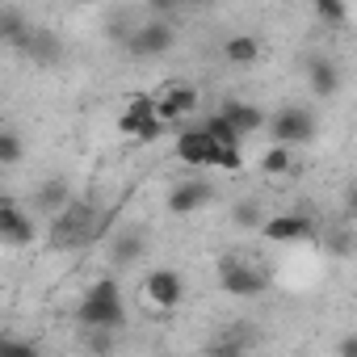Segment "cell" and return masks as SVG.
I'll return each mask as SVG.
<instances>
[{
    "label": "cell",
    "mask_w": 357,
    "mask_h": 357,
    "mask_svg": "<svg viewBox=\"0 0 357 357\" xmlns=\"http://www.w3.org/2000/svg\"><path fill=\"white\" fill-rule=\"evenodd\" d=\"M0 164H5V168L22 164V139H17V130H0Z\"/></svg>",
    "instance_id": "ffe728a7"
},
{
    "label": "cell",
    "mask_w": 357,
    "mask_h": 357,
    "mask_svg": "<svg viewBox=\"0 0 357 357\" xmlns=\"http://www.w3.org/2000/svg\"><path fill=\"white\" fill-rule=\"evenodd\" d=\"M336 357H357V332L340 336V344H336Z\"/></svg>",
    "instance_id": "4316f807"
},
{
    "label": "cell",
    "mask_w": 357,
    "mask_h": 357,
    "mask_svg": "<svg viewBox=\"0 0 357 357\" xmlns=\"http://www.w3.org/2000/svg\"><path fill=\"white\" fill-rule=\"evenodd\" d=\"M0 357H43L34 340H17V336H5L0 340Z\"/></svg>",
    "instance_id": "7402d4cb"
},
{
    "label": "cell",
    "mask_w": 357,
    "mask_h": 357,
    "mask_svg": "<svg viewBox=\"0 0 357 357\" xmlns=\"http://www.w3.org/2000/svg\"><path fill=\"white\" fill-rule=\"evenodd\" d=\"M34 206L43 211V215H63L68 206H72V190H68V181L63 176H51V181H43L38 185V194H34Z\"/></svg>",
    "instance_id": "4fadbf2b"
},
{
    "label": "cell",
    "mask_w": 357,
    "mask_h": 357,
    "mask_svg": "<svg viewBox=\"0 0 357 357\" xmlns=\"http://www.w3.org/2000/svg\"><path fill=\"white\" fill-rule=\"evenodd\" d=\"M219 114L236 126V135H240V139H248V135H257V130H265V126H269L265 109H261V105H252V101H227Z\"/></svg>",
    "instance_id": "30bf717a"
},
{
    "label": "cell",
    "mask_w": 357,
    "mask_h": 357,
    "mask_svg": "<svg viewBox=\"0 0 357 357\" xmlns=\"http://www.w3.org/2000/svg\"><path fill=\"white\" fill-rule=\"evenodd\" d=\"M294 168H298V164H294V151H290V147H278V143L265 147V155H261V172H265V176H290Z\"/></svg>",
    "instance_id": "ac0fdd59"
},
{
    "label": "cell",
    "mask_w": 357,
    "mask_h": 357,
    "mask_svg": "<svg viewBox=\"0 0 357 357\" xmlns=\"http://www.w3.org/2000/svg\"><path fill=\"white\" fill-rule=\"evenodd\" d=\"M147 118H155V93H130V97H126V109H122V118H118V126H122V135H135Z\"/></svg>",
    "instance_id": "9a60e30c"
},
{
    "label": "cell",
    "mask_w": 357,
    "mask_h": 357,
    "mask_svg": "<svg viewBox=\"0 0 357 357\" xmlns=\"http://www.w3.org/2000/svg\"><path fill=\"white\" fill-rule=\"evenodd\" d=\"M30 55H38L43 63H51V59L59 55V43H55V34H47V30H34V38H30Z\"/></svg>",
    "instance_id": "44dd1931"
},
{
    "label": "cell",
    "mask_w": 357,
    "mask_h": 357,
    "mask_svg": "<svg viewBox=\"0 0 357 357\" xmlns=\"http://www.w3.org/2000/svg\"><path fill=\"white\" fill-rule=\"evenodd\" d=\"M307 84H311L315 97H332V93L340 89V72H336V63H332V59H315V63L307 68Z\"/></svg>",
    "instance_id": "2e32d148"
},
{
    "label": "cell",
    "mask_w": 357,
    "mask_h": 357,
    "mask_svg": "<svg viewBox=\"0 0 357 357\" xmlns=\"http://www.w3.org/2000/svg\"><path fill=\"white\" fill-rule=\"evenodd\" d=\"M202 130H206V135H211V139H215L219 147H240V143H244V139L236 135V126H231V122H227V118H223L219 109L202 118Z\"/></svg>",
    "instance_id": "d6986e66"
},
{
    "label": "cell",
    "mask_w": 357,
    "mask_h": 357,
    "mask_svg": "<svg viewBox=\"0 0 357 357\" xmlns=\"http://www.w3.org/2000/svg\"><path fill=\"white\" fill-rule=\"evenodd\" d=\"M269 139L278 147H298V143H311L315 139V114L303 109V105H282L273 118H269Z\"/></svg>",
    "instance_id": "3957f363"
},
{
    "label": "cell",
    "mask_w": 357,
    "mask_h": 357,
    "mask_svg": "<svg viewBox=\"0 0 357 357\" xmlns=\"http://www.w3.org/2000/svg\"><path fill=\"white\" fill-rule=\"evenodd\" d=\"M172 155L181 160V164H190V168H215L219 143L202 130V122H194V126H185L181 135L172 139Z\"/></svg>",
    "instance_id": "5b68a950"
},
{
    "label": "cell",
    "mask_w": 357,
    "mask_h": 357,
    "mask_svg": "<svg viewBox=\"0 0 357 357\" xmlns=\"http://www.w3.org/2000/svg\"><path fill=\"white\" fill-rule=\"evenodd\" d=\"M164 130H168V126H164L160 118H147V122H143V126H139V130H135L130 139H135V143H155V139H160Z\"/></svg>",
    "instance_id": "484cf974"
},
{
    "label": "cell",
    "mask_w": 357,
    "mask_h": 357,
    "mask_svg": "<svg viewBox=\"0 0 357 357\" xmlns=\"http://www.w3.org/2000/svg\"><path fill=\"white\" fill-rule=\"evenodd\" d=\"M215 168H219V172H240V168H244V151H240V147H219Z\"/></svg>",
    "instance_id": "603a6c76"
},
{
    "label": "cell",
    "mask_w": 357,
    "mask_h": 357,
    "mask_svg": "<svg viewBox=\"0 0 357 357\" xmlns=\"http://www.w3.org/2000/svg\"><path fill=\"white\" fill-rule=\"evenodd\" d=\"M76 319H80L89 332H109V336H114V332L126 324V303H122L118 282H114V278L93 282V286L84 290L80 307H76Z\"/></svg>",
    "instance_id": "6da1fadb"
},
{
    "label": "cell",
    "mask_w": 357,
    "mask_h": 357,
    "mask_svg": "<svg viewBox=\"0 0 357 357\" xmlns=\"http://www.w3.org/2000/svg\"><path fill=\"white\" fill-rule=\"evenodd\" d=\"M0 34H5V43H9V47H30V38H34V30L22 22V13H17L13 5L0 9Z\"/></svg>",
    "instance_id": "e0dca14e"
},
{
    "label": "cell",
    "mask_w": 357,
    "mask_h": 357,
    "mask_svg": "<svg viewBox=\"0 0 357 357\" xmlns=\"http://www.w3.org/2000/svg\"><path fill=\"white\" fill-rule=\"evenodd\" d=\"M211 198H215V190L202 181V176H190V181H176V185L168 190V215H194V211H202Z\"/></svg>",
    "instance_id": "9c48e42d"
},
{
    "label": "cell",
    "mask_w": 357,
    "mask_h": 357,
    "mask_svg": "<svg viewBox=\"0 0 357 357\" xmlns=\"http://www.w3.org/2000/svg\"><path fill=\"white\" fill-rule=\"evenodd\" d=\"M261 38L257 34H231L227 43H223V59L231 63V68H252L257 59H261Z\"/></svg>",
    "instance_id": "5bb4252c"
},
{
    "label": "cell",
    "mask_w": 357,
    "mask_h": 357,
    "mask_svg": "<svg viewBox=\"0 0 357 357\" xmlns=\"http://www.w3.org/2000/svg\"><path fill=\"white\" fill-rule=\"evenodd\" d=\"M219 286H223L227 294H236V298H252V294L265 290V273H261L257 265H248V261L227 257V261L219 265Z\"/></svg>",
    "instance_id": "8992f818"
},
{
    "label": "cell",
    "mask_w": 357,
    "mask_h": 357,
    "mask_svg": "<svg viewBox=\"0 0 357 357\" xmlns=\"http://www.w3.org/2000/svg\"><path fill=\"white\" fill-rule=\"evenodd\" d=\"M198 101H202V93H198L194 84H185V80H168V84L155 89V118H160L164 126H172V122L190 118V114L198 109Z\"/></svg>",
    "instance_id": "277c9868"
},
{
    "label": "cell",
    "mask_w": 357,
    "mask_h": 357,
    "mask_svg": "<svg viewBox=\"0 0 357 357\" xmlns=\"http://www.w3.org/2000/svg\"><path fill=\"white\" fill-rule=\"evenodd\" d=\"M0 240H5L9 248H26V244H34V215H26L13 198L0 202Z\"/></svg>",
    "instance_id": "ba28073f"
},
{
    "label": "cell",
    "mask_w": 357,
    "mask_h": 357,
    "mask_svg": "<svg viewBox=\"0 0 357 357\" xmlns=\"http://www.w3.org/2000/svg\"><path fill=\"white\" fill-rule=\"evenodd\" d=\"M172 43H176V34H172V26H164V22H147V26L135 30V38H130L135 55H164Z\"/></svg>",
    "instance_id": "7c38bea8"
},
{
    "label": "cell",
    "mask_w": 357,
    "mask_h": 357,
    "mask_svg": "<svg viewBox=\"0 0 357 357\" xmlns=\"http://www.w3.org/2000/svg\"><path fill=\"white\" fill-rule=\"evenodd\" d=\"M139 298H143L147 311L168 315V311H176V307L185 303V278L176 273V269H151L143 278V286H139Z\"/></svg>",
    "instance_id": "7a4b0ae2"
},
{
    "label": "cell",
    "mask_w": 357,
    "mask_h": 357,
    "mask_svg": "<svg viewBox=\"0 0 357 357\" xmlns=\"http://www.w3.org/2000/svg\"><path fill=\"white\" fill-rule=\"evenodd\" d=\"M84 231H89V211L72 202V206H68V211H63V215L55 219V236H51V240H55L59 248H72V244H80V240H89Z\"/></svg>",
    "instance_id": "8fae6325"
},
{
    "label": "cell",
    "mask_w": 357,
    "mask_h": 357,
    "mask_svg": "<svg viewBox=\"0 0 357 357\" xmlns=\"http://www.w3.org/2000/svg\"><path fill=\"white\" fill-rule=\"evenodd\" d=\"M315 17H319V22H332V26H340V22L349 17V9H344V5H332V0H319V5H315Z\"/></svg>",
    "instance_id": "d4e9b609"
},
{
    "label": "cell",
    "mask_w": 357,
    "mask_h": 357,
    "mask_svg": "<svg viewBox=\"0 0 357 357\" xmlns=\"http://www.w3.org/2000/svg\"><path fill=\"white\" fill-rule=\"evenodd\" d=\"M139 252H143V240H139L135 231H126V236L118 240V252H114V261H118V265H126V261H135Z\"/></svg>",
    "instance_id": "cb8c5ba5"
},
{
    "label": "cell",
    "mask_w": 357,
    "mask_h": 357,
    "mask_svg": "<svg viewBox=\"0 0 357 357\" xmlns=\"http://www.w3.org/2000/svg\"><path fill=\"white\" fill-rule=\"evenodd\" d=\"M315 231V223L307 219V215H298V211H282V215H269L265 223H261V236L269 240V244H298V240H307Z\"/></svg>",
    "instance_id": "52a82bcc"
}]
</instances>
